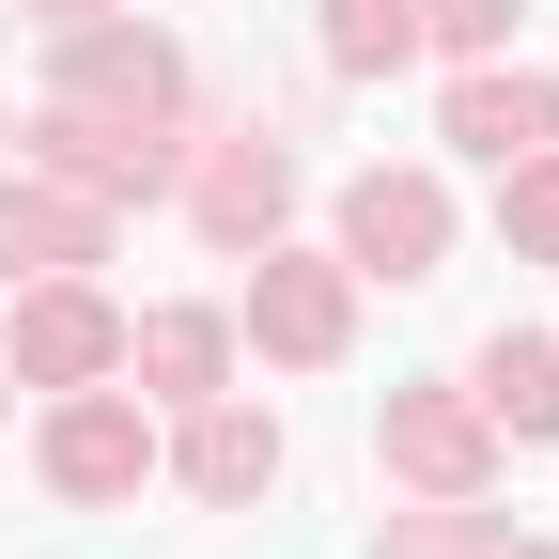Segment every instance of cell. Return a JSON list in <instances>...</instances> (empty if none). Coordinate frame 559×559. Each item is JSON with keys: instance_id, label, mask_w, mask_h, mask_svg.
<instances>
[{"instance_id": "20", "label": "cell", "mask_w": 559, "mask_h": 559, "mask_svg": "<svg viewBox=\"0 0 559 559\" xmlns=\"http://www.w3.org/2000/svg\"><path fill=\"white\" fill-rule=\"evenodd\" d=\"M0 140H16V124H0Z\"/></svg>"}, {"instance_id": "6", "label": "cell", "mask_w": 559, "mask_h": 559, "mask_svg": "<svg viewBox=\"0 0 559 559\" xmlns=\"http://www.w3.org/2000/svg\"><path fill=\"white\" fill-rule=\"evenodd\" d=\"M0 373L16 389H94V373H124V311L94 280H32L16 326H0Z\"/></svg>"}, {"instance_id": "8", "label": "cell", "mask_w": 559, "mask_h": 559, "mask_svg": "<svg viewBox=\"0 0 559 559\" xmlns=\"http://www.w3.org/2000/svg\"><path fill=\"white\" fill-rule=\"evenodd\" d=\"M32 451H47L62 498H140V481H156V419H140V404L94 373V389H62V404H47V436H32Z\"/></svg>"}, {"instance_id": "5", "label": "cell", "mask_w": 559, "mask_h": 559, "mask_svg": "<svg viewBox=\"0 0 559 559\" xmlns=\"http://www.w3.org/2000/svg\"><path fill=\"white\" fill-rule=\"evenodd\" d=\"M342 264L389 280V296H419V280L451 264V187L436 171H358L342 187Z\"/></svg>"}, {"instance_id": "15", "label": "cell", "mask_w": 559, "mask_h": 559, "mask_svg": "<svg viewBox=\"0 0 559 559\" xmlns=\"http://www.w3.org/2000/svg\"><path fill=\"white\" fill-rule=\"evenodd\" d=\"M389 559H544V544H498L481 498H419V513H389Z\"/></svg>"}, {"instance_id": "1", "label": "cell", "mask_w": 559, "mask_h": 559, "mask_svg": "<svg viewBox=\"0 0 559 559\" xmlns=\"http://www.w3.org/2000/svg\"><path fill=\"white\" fill-rule=\"evenodd\" d=\"M171 202H187V234H202V249H234V264H249L280 218H296V140L249 109V124L202 140V156H171Z\"/></svg>"}, {"instance_id": "3", "label": "cell", "mask_w": 559, "mask_h": 559, "mask_svg": "<svg viewBox=\"0 0 559 559\" xmlns=\"http://www.w3.org/2000/svg\"><path fill=\"white\" fill-rule=\"evenodd\" d=\"M373 466L404 481V498H481V481H498V419H481L466 389H389L373 404Z\"/></svg>"}, {"instance_id": "19", "label": "cell", "mask_w": 559, "mask_h": 559, "mask_svg": "<svg viewBox=\"0 0 559 559\" xmlns=\"http://www.w3.org/2000/svg\"><path fill=\"white\" fill-rule=\"evenodd\" d=\"M0 389H16V373H0Z\"/></svg>"}, {"instance_id": "7", "label": "cell", "mask_w": 559, "mask_h": 559, "mask_svg": "<svg viewBox=\"0 0 559 559\" xmlns=\"http://www.w3.org/2000/svg\"><path fill=\"white\" fill-rule=\"evenodd\" d=\"M16 156L62 171V187H94V202H156V187H171V124H109V109H62V94H47V109L16 124Z\"/></svg>"}, {"instance_id": "9", "label": "cell", "mask_w": 559, "mask_h": 559, "mask_svg": "<svg viewBox=\"0 0 559 559\" xmlns=\"http://www.w3.org/2000/svg\"><path fill=\"white\" fill-rule=\"evenodd\" d=\"M109 218H124V202L62 187V171H16V187H0V296H16V280H79V264H109Z\"/></svg>"}, {"instance_id": "18", "label": "cell", "mask_w": 559, "mask_h": 559, "mask_svg": "<svg viewBox=\"0 0 559 559\" xmlns=\"http://www.w3.org/2000/svg\"><path fill=\"white\" fill-rule=\"evenodd\" d=\"M16 16H47V32H79V16H124V0H16Z\"/></svg>"}, {"instance_id": "17", "label": "cell", "mask_w": 559, "mask_h": 559, "mask_svg": "<svg viewBox=\"0 0 559 559\" xmlns=\"http://www.w3.org/2000/svg\"><path fill=\"white\" fill-rule=\"evenodd\" d=\"M513 16H528V0H419V47H451V62H498V47H513Z\"/></svg>"}, {"instance_id": "11", "label": "cell", "mask_w": 559, "mask_h": 559, "mask_svg": "<svg viewBox=\"0 0 559 559\" xmlns=\"http://www.w3.org/2000/svg\"><path fill=\"white\" fill-rule=\"evenodd\" d=\"M451 140H466V156H559V79H528V62H466V79H451Z\"/></svg>"}, {"instance_id": "16", "label": "cell", "mask_w": 559, "mask_h": 559, "mask_svg": "<svg viewBox=\"0 0 559 559\" xmlns=\"http://www.w3.org/2000/svg\"><path fill=\"white\" fill-rule=\"evenodd\" d=\"M498 234H513V264H559V156L498 171Z\"/></svg>"}, {"instance_id": "12", "label": "cell", "mask_w": 559, "mask_h": 559, "mask_svg": "<svg viewBox=\"0 0 559 559\" xmlns=\"http://www.w3.org/2000/svg\"><path fill=\"white\" fill-rule=\"evenodd\" d=\"M466 404L498 419V451H544V436H559V342L498 326V342H481V358H466Z\"/></svg>"}, {"instance_id": "2", "label": "cell", "mask_w": 559, "mask_h": 559, "mask_svg": "<svg viewBox=\"0 0 559 559\" xmlns=\"http://www.w3.org/2000/svg\"><path fill=\"white\" fill-rule=\"evenodd\" d=\"M47 94H62V109H109V124H171V109H187V47L140 32V16H79L62 62H47Z\"/></svg>"}, {"instance_id": "4", "label": "cell", "mask_w": 559, "mask_h": 559, "mask_svg": "<svg viewBox=\"0 0 559 559\" xmlns=\"http://www.w3.org/2000/svg\"><path fill=\"white\" fill-rule=\"evenodd\" d=\"M249 342H264L280 373H326L342 342H358V264H311V249L264 234V264H249Z\"/></svg>"}, {"instance_id": "14", "label": "cell", "mask_w": 559, "mask_h": 559, "mask_svg": "<svg viewBox=\"0 0 559 559\" xmlns=\"http://www.w3.org/2000/svg\"><path fill=\"white\" fill-rule=\"evenodd\" d=\"M419 62V0H326V79H389Z\"/></svg>"}, {"instance_id": "13", "label": "cell", "mask_w": 559, "mask_h": 559, "mask_svg": "<svg viewBox=\"0 0 559 559\" xmlns=\"http://www.w3.org/2000/svg\"><path fill=\"white\" fill-rule=\"evenodd\" d=\"M124 373L156 389V404H218L234 326H218V311H140V326H124Z\"/></svg>"}, {"instance_id": "10", "label": "cell", "mask_w": 559, "mask_h": 559, "mask_svg": "<svg viewBox=\"0 0 559 559\" xmlns=\"http://www.w3.org/2000/svg\"><path fill=\"white\" fill-rule=\"evenodd\" d=\"M156 466L187 481V498H218V513H249V498H280V466H296V451H280V419L264 404H187V436H156Z\"/></svg>"}]
</instances>
